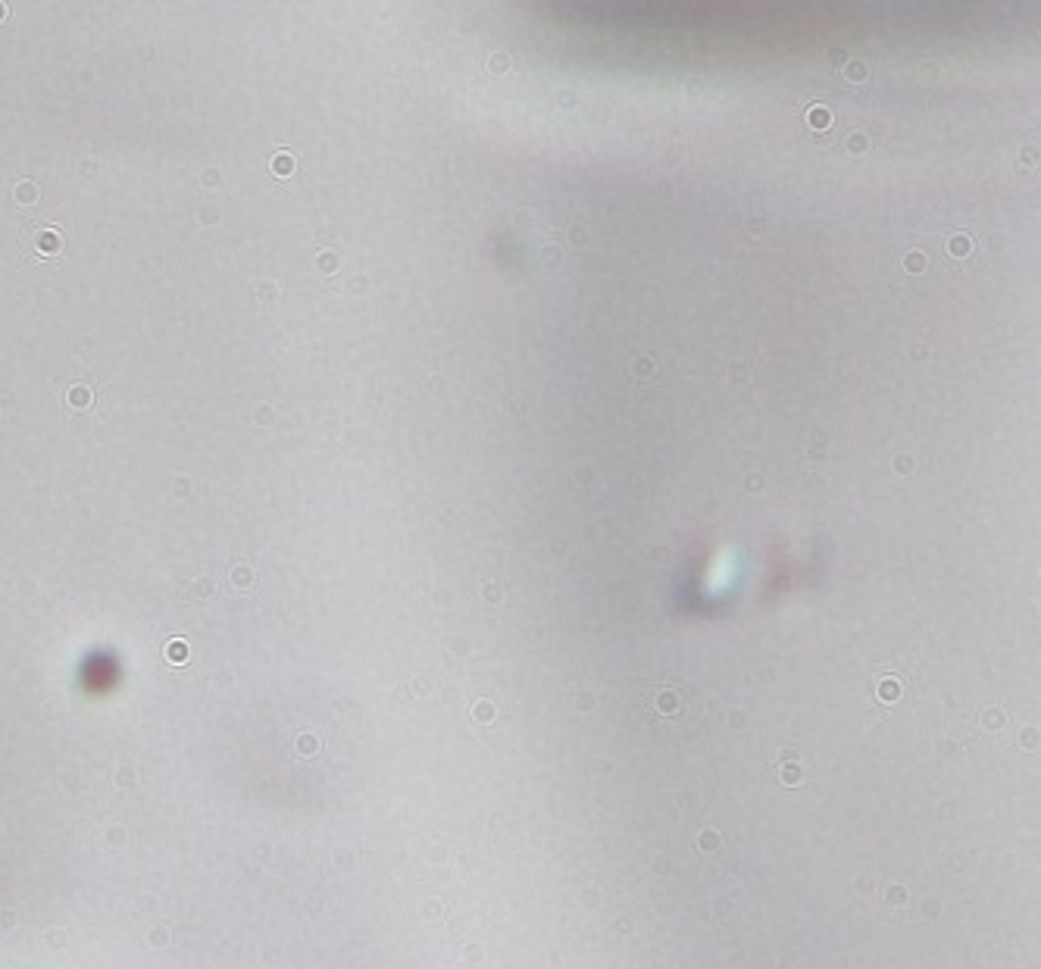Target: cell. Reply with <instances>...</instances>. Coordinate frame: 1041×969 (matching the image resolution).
<instances>
[{
    "instance_id": "6da1fadb",
    "label": "cell",
    "mask_w": 1041,
    "mask_h": 969,
    "mask_svg": "<svg viewBox=\"0 0 1041 969\" xmlns=\"http://www.w3.org/2000/svg\"><path fill=\"white\" fill-rule=\"evenodd\" d=\"M35 247L47 257V254H57L60 251V235L57 232H38L35 235Z\"/></svg>"
},
{
    "instance_id": "3957f363",
    "label": "cell",
    "mask_w": 1041,
    "mask_h": 969,
    "mask_svg": "<svg viewBox=\"0 0 1041 969\" xmlns=\"http://www.w3.org/2000/svg\"><path fill=\"white\" fill-rule=\"evenodd\" d=\"M813 126H826V113H823V110L813 113Z\"/></svg>"
},
{
    "instance_id": "7a4b0ae2",
    "label": "cell",
    "mask_w": 1041,
    "mask_h": 969,
    "mask_svg": "<svg viewBox=\"0 0 1041 969\" xmlns=\"http://www.w3.org/2000/svg\"><path fill=\"white\" fill-rule=\"evenodd\" d=\"M69 404H72V407H79V410L91 407V391H88L85 385H76V388H69Z\"/></svg>"
}]
</instances>
